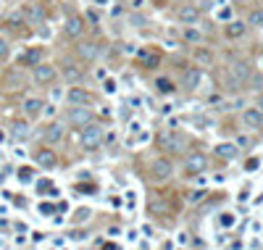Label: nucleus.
I'll list each match as a JSON object with an SVG mask.
<instances>
[{"label":"nucleus","mask_w":263,"mask_h":250,"mask_svg":"<svg viewBox=\"0 0 263 250\" xmlns=\"http://www.w3.org/2000/svg\"><path fill=\"white\" fill-rule=\"evenodd\" d=\"M79 143L84 150H98L100 143H103V129L98 127V124H87V127H82V137H79Z\"/></svg>","instance_id":"nucleus-1"},{"label":"nucleus","mask_w":263,"mask_h":250,"mask_svg":"<svg viewBox=\"0 0 263 250\" xmlns=\"http://www.w3.org/2000/svg\"><path fill=\"white\" fill-rule=\"evenodd\" d=\"M216 155L224 161H235L237 155H240V148L235 143H221V145H216Z\"/></svg>","instance_id":"nucleus-19"},{"label":"nucleus","mask_w":263,"mask_h":250,"mask_svg":"<svg viewBox=\"0 0 263 250\" xmlns=\"http://www.w3.org/2000/svg\"><path fill=\"white\" fill-rule=\"evenodd\" d=\"M66 100L71 105H92V95H90L87 90H82V87H71L66 92Z\"/></svg>","instance_id":"nucleus-16"},{"label":"nucleus","mask_w":263,"mask_h":250,"mask_svg":"<svg viewBox=\"0 0 263 250\" xmlns=\"http://www.w3.org/2000/svg\"><path fill=\"white\" fill-rule=\"evenodd\" d=\"M221 224H224V227H231V224H235V216H231V213L221 216Z\"/></svg>","instance_id":"nucleus-33"},{"label":"nucleus","mask_w":263,"mask_h":250,"mask_svg":"<svg viewBox=\"0 0 263 250\" xmlns=\"http://www.w3.org/2000/svg\"><path fill=\"white\" fill-rule=\"evenodd\" d=\"M55 66L53 64H42V61H40V64L37 66H32V76H35V82L37 85H50L53 79H55Z\"/></svg>","instance_id":"nucleus-7"},{"label":"nucleus","mask_w":263,"mask_h":250,"mask_svg":"<svg viewBox=\"0 0 263 250\" xmlns=\"http://www.w3.org/2000/svg\"><path fill=\"white\" fill-rule=\"evenodd\" d=\"M137 61H140L145 69H156L161 58H158L156 53H150V50H140V53H137Z\"/></svg>","instance_id":"nucleus-21"},{"label":"nucleus","mask_w":263,"mask_h":250,"mask_svg":"<svg viewBox=\"0 0 263 250\" xmlns=\"http://www.w3.org/2000/svg\"><path fill=\"white\" fill-rule=\"evenodd\" d=\"M200 82H203V71L200 69H195V66H190V69H184L182 71V87L184 90H197L200 87Z\"/></svg>","instance_id":"nucleus-8"},{"label":"nucleus","mask_w":263,"mask_h":250,"mask_svg":"<svg viewBox=\"0 0 263 250\" xmlns=\"http://www.w3.org/2000/svg\"><path fill=\"white\" fill-rule=\"evenodd\" d=\"M158 145H161V150H166V153H182V150H184V137H182V134H174V132H163V134L158 137Z\"/></svg>","instance_id":"nucleus-5"},{"label":"nucleus","mask_w":263,"mask_h":250,"mask_svg":"<svg viewBox=\"0 0 263 250\" xmlns=\"http://www.w3.org/2000/svg\"><path fill=\"white\" fill-rule=\"evenodd\" d=\"M195 61H197V64H203V66H211L213 64V53L208 48H197L195 50Z\"/></svg>","instance_id":"nucleus-24"},{"label":"nucleus","mask_w":263,"mask_h":250,"mask_svg":"<svg viewBox=\"0 0 263 250\" xmlns=\"http://www.w3.org/2000/svg\"><path fill=\"white\" fill-rule=\"evenodd\" d=\"M42 140H45L48 145H55V143H61V140H64V124H58V121L48 124V127L42 129Z\"/></svg>","instance_id":"nucleus-14"},{"label":"nucleus","mask_w":263,"mask_h":250,"mask_svg":"<svg viewBox=\"0 0 263 250\" xmlns=\"http://www.w3.org/2000/svg\"><path fill=\"white\" fill-rule=\"evenodd\" d=\"M64 74H66L69 82H79V79H82V69H76V66H66Z\"/></svg>","instance_id":"nucleus-26"},{"label":"nucleus","mask_w":263,"mask_h":250,"mask_svg":"<svg viewBox=\"0 0 263 250\" xmlns=\"http://www.w3.org/2000/svg\"><path fill=\"white\" fill-rule=\"evenodd\" d=\"M250 64L247 61H231V64L226 66V76L231 85H245L247 79H250Z\"/></svg>","instance_id":"nucleus-2"},{"label":"nucleus","mask_w":263,"mask_h":250,"mask_svg":"<svg viewBox=\"0 0 263 250\" xmlns=\"http://www.w3.org/2000/svg\"><path fill=\"white\" fill-rule=\"evenodd\" d=\"M200 198H206V192H203V190H195V192L190 195V200H200Z\"/></svg>","instance_id":"nucleus-36"},{"label":"nucleus","mask_w":263,"mask_h":250,"mask_svg":"<svg viewBox=\"0 0 263 250\" xmlns=\"http://www.w3.org/2000/svg\"><path fill=\"white\" fill-rule=\"evenodd\" d=\"M245 32H247V24L240 21V19H231V21H226V26H224V35H226L229 40H240V37H245Z\"/></svg>","instance_id":"nucleus-17"},{"label":"nucleus","mask_w":263,"mask_h":250,"mask_svg":"<svg viewBox=\"0 0 263 250\" xmlns=\"http://www.w3.org/2000/svg\"><path fill=\"white\" fill-rule=\"evenodd\" d=\"M242 124L247 129H260L263 127V111L260 108H245L242 111Z\"/></svg>","instance_id":"nucleus-11"},{"label":"nucleus","mask_w":263,"mask_h":250,"mask_svg":"<svg viewBox=\"0 0 263 250\" xmlns=\"http://www.w3.org/2000/svg\"><path fill=\"white\" fill-rule=\"evenodd\" d=\"M95 3H98V6H105V3H108V0H95Z\"/></svg>","instance_id":"nucleus-39"},{"label":"nucleus","mask_w":263,"mask_h":250,"mask_svg":"<svg viewBox=\"0 0 263 250\" xmlns=\"http://www.w3.org/2000/svg\"><path fill=\"white\" fill-rule=\"evenodd\" d=\"M258 169V158H250V161H247V171H255Z\"/></svg>","instance_id":"nucleus-35"},{"label":"nucleus","mask_w":263,"mask_h":250,"mask_svg":"<svg viewBox=\"0 0 263 250\" xmlns=\"http://www.w3.org/2000/svg\"><path fill=\"white\" fill-rule=\"evenodd\" d=\"M40 61H42V50H40V48H29V50L21 55V64H24V66H37Z\"/></svg>","instance_id":"nucleus-22"},{"label":"nucleus","mask_w":263,"mask_h":250,"mask_svg":"<svg viewBox=\"0 0 263 250\" xmlns=\"http://www.w3.org/2000/svg\"><path fill=\"white\" fill-rule=\"evenodd\" d=\"M235 145H237V148H250V145H253V140H250V137H245V134H240Z\"/></svg>","instance_id":"nucleus-29"},{"label":"nucleus","mask_w":263,"mask_h":250,"mask_svg":"<svg viewBox=\"0 0 263 250\" xmlns=\"http://www.w3.org/2000/svg\"><path fill=\"white\" fill-rule=\"evenodd\" d=\"M177 19H179V24H184V26H192V24L200 21V8H197V6H182Z\"/></svg>","instance_id":"nucleus-15"},{"label":"nucleus","mask_w":263,"mask_h":250,"mask_svg":"<svg viewBox=\"0 0 263 250\" xmlns=\"http://www.w3.org/2000/svg\"><path fill=\"white\" fill-rule=\"evenodd\" d=\"M171 174H174V166H171V161H168V158H158V161H153V179L166 182Z\"/></svg>","instance_id":"nucleus-10"},{"label":"nucleus","mask_w":263,"mask_h":250,"mask_svg":"<svg viewBox=\"0 0 263 250\" xmlns=\"http://www.w3.org/2000/svg\"><path fill=\"white\" fill-rule=\"evenodd\" d=\"M64 32H66V37H71V40H79V37L84 35V19H82V16H69L66 24H64Z\"/></svg>","instance_id":"nucleus-9"},{"label":"nucleus","mask_w":263,"mask_h":250,"mask_svg":"<svg viewBox=\"0 0 263 250\" xmlns=\"http://www.w3.org/2000/svg\"><path fill=\"white\" fill-rule=\"evenodd\" d=\"M19 179L21 182H32V169H19Z\"/></svg>","instance_id":"nucleus-30"},{"label":"nucleus","mask_w":263,"mask_h":250,"mask_svg":"<svg viewBox=\"0 0 263 250\" xmlns=\"http://www.w3.org/2000/svg\"><path fill=\"white\" fill-rule=\"evenodd\" d=\"M11 55V48H8V42L6 40H0V61H6Z\"/></svg>","instance_id":"nucleus-28"},{"label":"nucleus","mask_w":263,"mask_h":250,"mask_svg":"<svg viewBox=\"0 0 263 250\" xmlns=\"http://www.w3.org/2000/svg\"><path fill=\"white\" fill-rule=\"evenodd\" d=\"M247 24L250 26H263V8H253L250 13H247Z\"/></svg>","instance_id":"nucleus-25"},{"label":"nucleus","mask_w":263,"mask_h":250,"mask_svg":"<svg viewBox=\"0 0 263 250\" xmlns=\"http://www.w3.org/2000/svg\"><path fill=\"white\" fill-rule=\"evenodd\" d=\"M184 40H187V42H195V45H200V42H203V35H200L197 29H184Z\"/></svg>","instance_id":"nucleus-27"},{"label":"nucleus","mask_w":263,"mask_h":250,"mask_svg":"<svg viewBox=\"0 0 263 250\" xmlns=\"http://www.w3.org/2000/svg\"><path fill=\"white\" fill-rule=\"evenodd\" d=\"M29 134H32V127H29V121H24V119L11 121V137L16 140V143H24V140H29Z\"/></svg>","instance_id":"nucleus-13"},{"label":"nucleus","mask_w":263,"mask_h":250,"mask_svg":"<svg viewBox=\"0 0 263 250\" xmlns=\"http://www.w3.org/2000/svg\"><path fill=\"white\" fill-rule=\"evenodd\" d=\"M87 19L92 21V26H98V24H100V16H98L95 11H87Z\"/></svg>","instance_id":"nucleus-32"},{"label":"nucleus","mask_w":263,"mask_h":250,"mask_svg":"<svg viewBox=\"0 0 263 250\" xmlns=\"http://www.w3.org/2000/svg\"><path fill=\"white\" fill-rule=\"evenodd\" d=\"M156 87H158V92H163V95H171V92L177 90L174 82L168 79V76H158V79H156Z\"/></svg>","instance_id":"nucleus-23"},{"label":"nucleus","mask_w":263,"mask_h":250,"mask_svg":"<svg viewBox=\"0 0 263 250\" xmlns=\"http://www.w3.org/2000/svg\"><path fill=\"white\" fill-rule=\"evenodd\" d=\"M206 169H208V158L203 153H192V155H187V161H184V171H187L190 177L203 174Z\"/></svg>","instance_id":"nucleus-6"},{"label":"nucleus","mask_w":263,"mask_h":250,"mask_svg":"<svg viewBox=\"0 0 263 250\" xmlns=\"http://www.w3.org/2000/svg\"><path fill=\"white\" fill-rule=\"evenodd\" d=\"M100 55V45L92 42V40H82L79 45H76V58L84 61V64H92V61H98Z\"/></svg>","instance_id":"nucleus-4"},{"label":"nucleus","mask_w":263,"mask_h":250,"mask_svg":"<svg viewBox=\"0 0 263 250\" xmlns=\"http://www.w3.org/2000/svg\"><path fill=\"white\" fill-rule=\"evenodd\" d=\"M35 161H37V166H42V169H53V166H55V150H48V148L37 150V153H35Z\"/></svg>","instance_id":"nucleus-20"},{"label":"nucleus","mask_w":263,"mask_h":250,"mask_svg":"<svg viewBox=\"0 0 263 250\" xmlns=\"http://www.w3.org/2000/svg\"><path fill=\"white\" fill-rule=\"evenodd\" d=\"M258 108H260V111H263V92H260V95H258Z\"/></svg>","instance_id":"nucleus-37"},{"label":"nucleus","mask_w":263,"mask_h":250,"mask_svg":"<svg viewBox=\"0 0 263 250\" xmlns=\"http://www.w3.org/2000/svg\"><path fill=\"white\" fill-rule=\"evenodd\" d=\"M219 19L221 21H231V8H221L219 11Z\"/></svg>","instance_id":"nucleus-31"},{"label":"nucleus","mask_w":263,"mask_h":250,"mask_svg":"<svg viewBox=\"0 0 263 250\" xmlns=\"http://www.w3.org/2000/svg\"><path fill=\"white\" fill-rule=\"evenodd\" d=\"M103 250H119V247H116V245H105Z\"/></svg>","instance_id":"nucleus-38"},{"label":"nucleus","mask_w":263,"mask_h":250,"mask_svg":"<svg viewBox=\"0 0 263 250\" xmlns=\"http://www.w3.org/2000/svg\"><path fill=\"white\" fill-rule=\"evenodd\" d=\"M76 213H79V216H76V218H79V221H84V218H90V211H87V208H79Z\"/></svg>","instance_id":"nucleus-34"},{"label":"nucleus","mask_w":263,"mask_h":250,"mask_svg":"<svg viewBox=\"0 0 263 250\" xmlns=\"http://www.w3.org/2000/svg\"><path fill=\"white\" fill-rule=\"evenodd\" d=\"M24 24H32V26L45 24V8H42L40 3L26 6V8H24Z\"/></svg>","instance_id":"nucleus-12"},{"label":"nucleus","mask_w":263,"mask_h":250,"mask_svg":"<svg viewBox=\"0 0 263 250\" xmlns=\"http://www.w3.org/2000/svg\"><path fill=\"white\" fill-rule=\"evenodd\" d=\"M21 108H24V116H26V119H40V116H42L45 103H42L40 98H26Z\"/></svg>","instance_id":"nucleus-18"},{"label":"nucleus","mask_w":263,"mask_h":250,"mask_svg":"<svg viewBox=\"0 0 263 250\" xmlns=\"http://www.w3.org/2000/svg\"><path fill=\"white\" fill-rule=\"evenodd\" d=\"M66 121L71 124V127H76V129H82V127H87V124H92L90 105H71L69 114H66Z\"/></svg>","instance_id":"nucleus-3"}]
</instances>
